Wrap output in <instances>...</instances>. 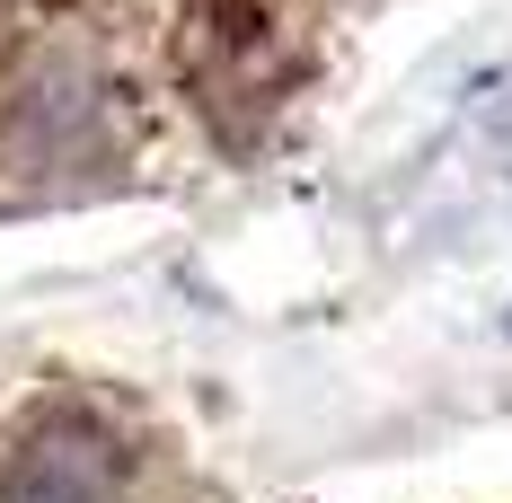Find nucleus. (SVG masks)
Masks as SVG:
<instances>
[{
	"mask_svg": "<svg viewBox=\"0 0 512 503\" xmlns=\"http://www.w3.org/2000/svg\"><path fill=\"white\" fill-rule=\"evenodd\" d=\"M186 71H195V89L212 98L221 124L248 115L265 98V80H274V27H265V9L256 0H204L195 36H186Z\"/></svg>",
	"mask_w": 512,
	"mask_h": 503,
	"instance_id": "obj_2",
	"label": "nucleus"
},
{
	"mask_svg": "<svg viewBox=\"0 0 512 503\" xmlns=\"http://www.w3.org/2000/svg\"><path fill=\"white\" fill-rule=\"evenodd\" d=\"M0 503H124L115 433L98 415H45L0 468Z\"/></svg>",
	"mask_w": 512,
	"mask_h": 503,
	"instance_id": "obj_1",
	"label": "nucleus"
},
{
	"mask_svg": "<svg viewBox=\"0 0 512 503\" xmlns=\"http://www.w3.org/2000/svg\"><path fill=\"white\" fill-rule=\"evenodd\" d=\"M504 336H512V309H504Z\"/></svg>",
	"mask_w": 512,
	"mask_h": 503,
	"instance_id": "obj_3",
	"label": "nucleus"
}]
</instances>
